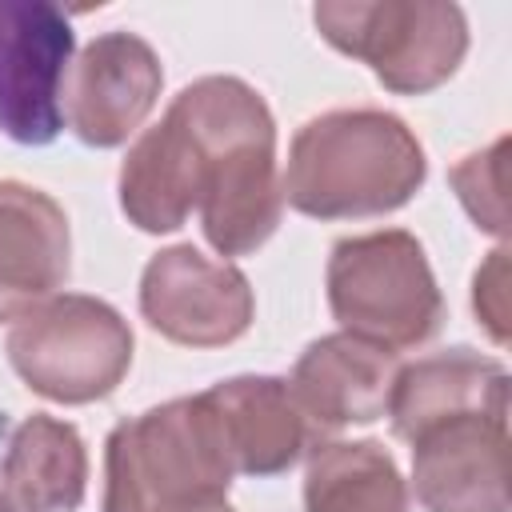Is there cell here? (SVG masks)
Here are the masks:
<instances>
[{"mask_svg": "<svg viewBox=\"0 0 512 512\" xmlns=\"http://www.w3.org/2000/svg\"><path fill=\"white\" fill-rule=\"evenodd\" d=\"M116 192H120V212L128 216V224L148 236L176 232L196 212L188 152L168 112L160 116V124L144 128L132 140L120 164V176H116Z\"/></svg>", "mask_w": 512, "mask_h": 512, "instance_id": "obj_16", "label": "cell"}, {"mask_svg": "<svg viewBox=\"0 0 512 512\" xmlns=\"http://www.w3.org/2000/svg\"><path fill=\"white\" fill-rule=\"evenodd\" d=\"M232 460L204 400L176 396L120 420L104 440V512H196L228 500Z\"/></svg>", "mask_w": 512, "mask_h": 512, "instance_id": "obj_3", "label": "cell"}, {"mask_svg": "<svg viewBox=\"0 0 512 512\" xmlns=\"http://www.w3.org/2000/svg\"><path fill=\"white\" fill-rule=\"evenodd\" d=\"M312 24L324 44L372 68L396 96H424L468 56V20L448 0H320Z\"/></svg>", "mask_w": 512, "mask_h": 512, "instance_id": "obj_6", "label": "cell"}, {"mask_svg": "<svg viewBox=\"0 0 512 512\" xmlns=\"http://www.w3.org/2000/svg\"><path fill=\"white\" fill-rule=\"evenodd\" d=\"M304 512H408V480L380 440H324L308 452Z\"/></svg>", "mask_w": 512, "mask_h": 512, "instance_id": "obj_17", "label": "cell"}, {"mask_svg": "<svg viewBox=\"0 0 512 512\" xmlns=\"http://www.w3.org/2000/svg\"><path fill=\"white\" fill-rule=\"evenodd\" d=\"M504 156H508V136L492 140L480 152H468L452 172L448 184L464 212L476 220L480 232L488 236H508V208H504Z\"/></svg>", "mask_w": 512, "mask_h": 512, "instance_id": "obj_18", "label": "cell"}, {"mask_svg": "<svg viewBox=\"0 0 512 512\" xmlns=\"http://www.w3.org/2000/svg\"><path fill=\"white\" fill-rule=\"evenodd\" d=\"M508 384L512 376L504 360L464 344L444 348L396 368L384 416L392 424V436L412 444L424 428L456 416H472V412L508 416Z\"/></svg>", "mask_w": 512, "mask_h": 512, "instance_id": "obj_14", "label": "cell"}, {"mask_svg": "<svg viewBox=\"0 0 512 512\" xmlns=\"http://www.w3.org/2000/svg\"><path fill=\"white\" fill-rule=\"evenodd\" d=\"M412 492L424 512H508V416L424 428L412 440Z\"/></svg>", "mask_w": 512, "mask_h": 512, "instance_id": "obj_10", "label": "cell"}, {"mask_svg": "<svg viewBox=\"0 0 512 512\" xmlns=\"http://www.w3.org/2000/svg\"><path fill=\"white\" fill-rule=\"evenodd\" d=\"M140 316L180 348L236 344L256 320V292L232 260H212L196 244L160 248L140 272Z\"/></svg>", "mask_w": 512, "mask_h": 512, "instance_id": "obj_8", "label": "cell"}, {"mask_svg": "<svg viewBox=\"0 0 512 512\" xmlns=\"http://www.w3.org/2000/svg\"><path fill=\"white\" fill-rule=\"evenodd\" d=\"M324 292L340 332L388 352L428 344L448 316L428 252L408 228L340 236L328 252Z\"/></svg>", "mask_w": 512, "mask_h": 512, "instance_id": "obj_4", "label": "cell"}, {"mask_svg": "<svg viewBox=\"0 0 512 512\" xmlns=\"http://www.w3.org/2000/svg\"><path fill=\"white\" fill-rule=\"evenodd\" d=\"M4 352L28 392L52 404H96L124 384L136 336L108 300L56 292L12 320Z\"/></svg>", "mask_w": 512, "mask_h": 512, "instance_id": "obj_5", "label": "cell"}, {"mask_svg": "<svg viewBox=\"0 0 512 512\" xmlns=\"http://www.w3.org/2000/svg\"><path fill=\"white\" fill-rule=\"evenodd\" d=\"M164 88L156 48L124 28L92 36L64 80V124L88 148H120L144 128Z\"/></svg>", "mask_w": 512, "mask_h": 512, "instance_id": "obj_9", "label": "cell"}, {"mask_svg": "<svg viewBox=\"0 0 512 512\" xmlns=\"http://www.w3.org/2000/svg\"><path fill=\"white\" fill-rule=\"evenodd\" d=\"M76 32L52 0H0V132L24 148L64 128V80Z\"/></svg>", "mask_w": 512, "mask_h": 512, "instance_id": "obj_7", "label": "cell"}, {"mask_svg": "<svg viewBox=\"0 0 512 512\" xmlns=\"http://www.w3.org/2000/svg\"><path fill=\"white\" fill-rule=\"evenodd\" d=\"M204 400L220 424L236 476H280L324 444L284 376H228L204 388Z\"/></svg>", "mask_w": 512, "mask_h": 512, "instance_id": "obj_11", "label": "cell"}, {"mask_svg": "<svg viewBox=\"0 0 512 512\" xmlns=\"http://www.w3.org/2000/svg\"><path fill=\"white\" fill-rule=\"evenodd\" d=\"M0 492L16 512H76L88 492V448L76 424L32 412L0 456Z\"/></svg>", "mask_w": 512, "mask_h": 512, "instance_id": "obj_15", "label": "cell"}, {"mask_svg": "<svg viewBox=\"0 0 512 512\" xmlns=\"http://www.w3.org/2000/svg\"><path fill=\"white\" fill-rule=\"evenodd\" d=\"M396 368V352L352 332H328L296 356L288 384L316 432L328 440L340 428L372 424L384 416Z\"/></svg>", "mask_w": 512, "mask_h": 512, "instance_id": "obj_13", "label": "cell"}, {"mask_svg": "<svg viewBox=\"0 0 512 512\" xmlns=\"http://www.w3.org/2000/svg\"><path fill=\"white\" fill-rule=\"evenodd\" d=\"M0 512H16V508H12V500H8L4 492H0Z\"/></svg>", "mask_w": 512, "mask_h": 512, "instance_id": "obj_21", "label": "cell"}, {"mask_svg": "<svg viewBox=\"0 0 512 512\" xmlns=\"http://www.w3.org/2000/svg\"><path fill=\"white\" fill-rule=\"evenodd\" d=\"M424 180V144L384 108H332L304 120L280 172L284 204L312 220L388 216L404 208Z\"/></svg>", "mask_w": 512, "mask_h": 512, "instance_id": "obj_2", "label": "cell"}, {"mask_svg": "<svg viewBox=\"0 0 512 512\" xmlns=\"http://www.w3.org/2000/svg\"><path fill=\"white\" fill-rule=\"evenodd\" d=\"M472 312L492 344H508V248L488 252L472 276Z\"/></svg>", "mask_w": 512, "mask_h": 512, "instance_id": "obj_19", "label": "cell"}, {"mask_svg": "<svg viewBox=\"0 0 512 512\" xmlns=\"http://www.w3.org/2000/svg\"><path fill=\"white\" fill-rule=\"evenodd\" d=\"M196 512H236L228 500H220V504H204V508H196Z\"/></svg>", "mask_w": 512, "mask_h": 512, "instance_id": "obj_20", "label": "cell"}, {"mask_svg": "<svg viewBox=\"0 0 512 512\" xmlns=\"http://www.w3.org/2000/svg\"><path fill=\"white\" fill-rule=\"evenodd\" d=\"M188 148L200 232L216 256H252L284 216L276 120L240 76H200L164 108Z\"/></svg>", "mask_w": 512, "mask_h": 512, "instance_id": "obj_1", "label": "cell"}, {"mask_svg": "<svg viewBox=\"0 0 512 512\" xmlns=\"http://www.w3.org/2000/svg\"><path fill=\"white\" fill-rule=\"evenodd\" d=\"M72 228L56 196L0 180V324L20 320L68 284Z\"/></svg>", "mask_w": 512, "mask_h": 512, "instance_id": "obj_12", "label": "cell"}]
</instances>
